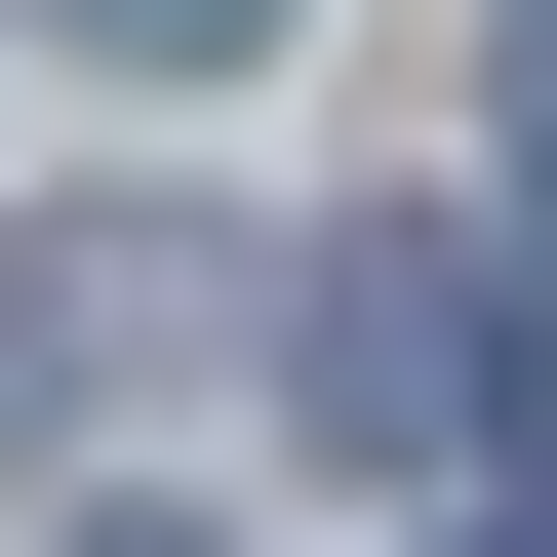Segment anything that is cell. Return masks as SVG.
Listing matches in <instances>:
<instances>
[{"label":"cell","instance_id":"1","mask_svg":"<svg viewBox=\"0 0 557 557\" xmlns=\"http://www.w3.org/2000/svg\"><path fill=\"white\" fill-rule=\"evenodd\" d=\"M278 398H319L359 478H438V438H478V278H438V239H319V319H278Z\"/></svg>","mask_w":557,"mask_h":557},{"label":"cell","instance_id":"2","mask_svg":"<svg viewBox=\"0 0 557 557\" xmlns=\"http://www.w3.org/2000/svg\"><path fill=\"white\" fill-rule=\"evenodd\" d=\"M40 40H81V81H239L278 0H40Z\"/></svg>","mask_w":557,"mask_h":557},{"label":"cell","instance_id":"3","mask_svg":"<svg viewBox=\"0 0 557 557\" xmlns=\"http://www.w3.org/2000/svg\"><path fill=\"white\" fill-rule=\"evenodd\" d=\"M518 160H557V0H518Z\"/></svg>","mask_w":557,"mask_h":557},{"label":"cell","instance_id":"4","mask_svg":"<svg viewBox=\"0 0 557 557\" xmlns=\"http://www.w3.org/2000/svg\"><path fill=\"white\" fill-rule=\"evenodd\" d=\"M81 557H199V518H81Z\"/></svg>","mask_w":557,"mask_h":557},{"label":"cell","instance_id":"5","mask_svg":"<svg viewBox=\"0 0 557 557\" xmlns=\"http://www.w3.org/2000/svg\"><path fill=\"white\" fill-rule=\"evenodd\" d=\"M478 557H557V518H478Z\"/></svg>","mask_w":557,"mask_h":557}]
</instances>
